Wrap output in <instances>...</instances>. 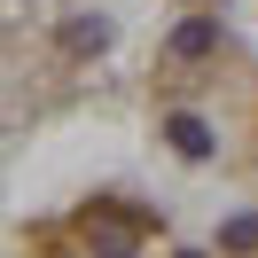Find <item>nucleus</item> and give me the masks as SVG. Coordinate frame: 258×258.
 <instances>
[{"label": "nucleus", "mask_w": 258, "mask_h": 258, "mask_svg": "<svg viewBox=\"0 0 258 258\" xmlns=\"http://www.w3.org/2000/svg\"><path fill=\"white\" fill-rule=\"evenodd\" d=\"M86 242H94V258H133V227L110 211H86Z\"/></svg>", "instance_id": "1"}, {"label": "nucleus", "mask_w": 258, "mask_h": 258, "mask_svg": "<svg viewBox=\"0 0 258 258\" xmlns=\"http://www.w3.org/2000/svg\"><path fill=\"white\" fill-rule=\"evenodd\" d=\"M211 47H219V24H211V16H188V24L172 32V55H180V63H204Z\"/></svg>", "instance_id": "2"}, {"label": "nucleus", "mask_w": 258, "mask_h": 258, "mask_svg": "<svg viewBox=\"0 0 258 258\" xmlns=\"http://www.w3.org/2000/svg\"><path fill=\"white\" fill-rule=\"evenodd\" d=\"M110 47V16H71L63 24V55H102Z\"/></svg>", "instance_id": "3"}, {"label": "nucleus", "mask_w": 258, "mask_h": 258, "mask_svg": "<svg viewBox=\"0 0 258 258\" xmlns=\"http://www.w3.org/2000/svg\"><path fill=\"white\" fill-rule=\"evenodd\" d=\"M164 133H172V149H180V157H196V164L211 157V125H204V117H188V110H180Z\"/></svg>", "instance_id": "4"}, {"label": "nucleus", "mask_w": 258, "mask_h": 258, "mask_svg": "<svg viewBox=\"0 0 258 258\" xmlns=\"http://www.w3.org/2000/svg\"><path fill=\"white\" fill-rule=\"evenodd\" d=\"M219 242H227V250H258V211H242V219H227V227H219Z\"/></svg>", "instance_id": "5"}, {"label": "nucleus", "mask_w": 258, "mask_h": 258, "mask_svg": "<svg viewBox=\"0 0 258 258\" xmlns=\"http://www.w3.org/2000/svg\"><path fill=\"white\" fill-rule=\"evenodd\" d=\"M180 258H204V250H180Z\"/></svg>", "instance_id": "6"}]
</instances>
